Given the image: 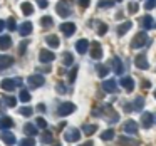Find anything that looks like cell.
Returning a JSON list of instances; mask_svg holds the SVG:
<instances>
[{
  "mask_svg": "<svg viewBox=\"0 0 156 146\" xmlns=\"http://www.w3.org/2000/svg\"><path fill=\"white\" fill-rule=\"evenodd\" d=\"M146 42H148V34H146L144 30H143V32H138V34L134 35V39L131 41V47H133V49H139V47H143Z\"/></svg>",
  "mask_w": 156,
  "mask_h": 146,
  "instance_id": "1",
  "label": "cell"
},
{
  "mask_svg": "<svg viewBox=\"0 0 156 146\" xmlns=\"http://www.w3.org/2000/svg\"><path fill=\"white\" fill-rule=\"evenodd\" d=\"M55 10H57V15H61V17H69L71 15V5L67 4V0H61V2H57V5H55Z\"/></svg>",
  "mask_w": 156,
  "mask_h": 146,
  "instance_id": "2",
  "label": "cell"
},
{
  "mask_svg": "<svg viewBox=\"0 0 156 146\" xmlns=\"http://www.w3.org/2000/svg\"><path fill=\"white\" fill-rule=\"evenodd\" d=\"M79 138H81V131H79L77 128H69L67 131L64 133V139L69 143H76L79 141Z\"/></svg>",
  "mask_w": 156,
  "mask_h": 146,
  "instance_id": "3",
  "label": "cell"
},
{
  "mask_svg": "<svg viewBox=\"0 0 156 146\" xmlns=\"http://www.w3.org/2000/svg\"><path fill=\"white\" fill-rule=\"evenodd\" d=\"M44 77H42L41 74H35V76H29V79H27V84H29V87L30 89H37V87H41V86H44Z\"/></svg>",
  "mask_w": 156,
  "mask_h": 146,
  "instance_id": "4",
  "label": "cell"
},
{
  "mask_svg": "<svg viewBox=\"0 0 156 146\" xmlns=\"http://www.w3.org/2000/svg\"><path fill=\"white\" fill-rule=\"evenodd\" d=\"M74 111H76V104H72V102H62L57 109V114L59 116H69Z\"/></svg>",
  "mask_w": 156,
  "mask_h": 146,
  "instance_id": "5",
  "label": "cell"
},
{
  "mask_svg": "<svg viewBox=\"0 0 156 146\" xmlns=\"http://www.w3.org/2000/svg\"><path fill=\"white\" fill-rule=\"evenodd\" d=\"M0 139H2L7 146H14L15 141H17V138H15L10 131H7V129H2V133H0Z\"/></svg>",
  "mask_w": 156,
  "mask_h": 146,
  "instance_id": "6",
  "label": "cell"
},
{
  "mask_svg": "<svg viewBox=\"0 0 156 146\" xmlns=\"http://www.w3.org/2000/svg\"><path fill=\"white\" fill-rule=\"evenodd\" d=\"M61 32L66 37H71L76 32V24H72V22H64V24H61Z\"/></svg>",
  "mask_w": 156,
  "mask_h": 146,
  "instance_id": "7",
  "label": "cell"
},
{
  "mask_svg": "<svg viewBox=\"0 0 156 146\" xmlns=\"http://www.w3.org/2000/svg\"><path fill=\"white\" fill-rule=\"evenodd\" d=\"M91 57L96 59V61L102 57V47H101L99 42H92L91 44Z\"/></svg>",
  "mask_w": 156,
  "mask_h": 146,
  "instance_id": "8",
  "label": "cell"
},
{
  "mask_svg": "<svg viewBox=\"0 0 156 146\" xmlns=\"http://www.w3.org/2000/svg\"><path fill=\"white\" fill-rule=\"evenodd\" d=\"M153 121H154V118H153L151 112H143L141 114V124L144 129H149L153 126Z\"/></svg>",
  "mask_w": 156,
  "mask_h": 146,
  "instance_id": "9",
  "label": "cell"
},
{
  "mask_svg": "<svg viewBox=\"0 0 156 146\" xmlns=\"http://www.w3.org/2000/svg\"><path fill=\"white\" fill-rule=\"evenodd\" d=\"M102 89H104L106 92H116L118 91V82H116L114 79H106V81L102 82Z\"/></svg>",
  "mask_w": 156,
  "mask_h": 146,
  "instance_id": "10",
  "label": "cell"
},
{
  "mask_svg": "<svg viewBox=\"0 0 156 146\" xmlns=\"http://www.w3.org/2000/svg\"><path fill=\"white\" fill-rule=\"evenodd\" d=\"M122 129H124V133H128V134H136V133H138V124H136V121L129 119V121L124 123Z\"/></svg>",
  "mask_w": 156,
  "mask_h": 146,
  "instance_id": "11",
  "label": "cell"
},
{
  "mask_svg": "<svg viewBox=\"0 0 156 146\" xmlns=\"http://www.w3.org/2000/svg\"><path fill=\"white\" fill-rule=\"evenodd\" d=\"M54 59H55L54 52L45 51V49H42V51H41V54H39V61H41V62H52Z\"/></svg>",
  "mask_w": 156,
  "mask_h": 146,
  "instance_id": "12",
  "label": "cell"
},
{
  "mask_svg": "<svg viewBox=\"0 0 156 146\" xmlns=\"http://www.w3.org/2000/svg\"><path fill=\"white\" fill-rule=\"evenodd\" d=\"M0 87L4 89V91H7V92L14 91V89L17 87V84H15V79H4V81L0 82Z\"/></svg>",
  "mask_w": 156,
  "mask_h": 146,
  "instance_id": "13",
  "label": "cell"
},
{
  "mask_svg": "<svg viewBox=\"0 0 156 146\" xmlns=\"http://www.w3.org/2000/svg\"><path fill=\"white\" fill-rule=\"evenodd\" d=\"M89 49V41H86V39H81V41L76 42V51L79 52V54H86Z\"/></svg>",
  "mask_w": 156,
  "mask_h": 146,
  "instance_id": "14",
  "label": "cell"
},
{
  "mask_svg": "<svg viewBox=\"0 0 156 146\" xmlns=\"http://www.w3.org/2000/svg\"><path fill=\"white\" fill-rule=\"evenodd\" d=\"M134 64H136V67L138 69H148V59H146V55L144 54H139V55H136V61H134Z\"/></svg>",
  "mask_w": 156,
  "mask_h": 146,
  "instance_id": "15",
  "label": "cell"
},
{
  "mask_svg": "<svg viewBox=\"0 0 156 146\" xmlns=\"http://www.w3.org/2000/svg\"><path fill=\"white\" fill-rule=\"evenodd\" d=\"M10 47H12L10 35H0V51H7Z\"/></svg>",
  "mask_w": 156,
  "mask_h": 146,
  "instance_id": "16",
  "label": "cell"
},
{
  "mask_svg": "<svg viewBox=\"0 0 156 146\" xmlns=\"http://www.w3.org/2000/svg\"><path fill=\"white\" fill-rule=\"evenodd\" d=\"M121 86L126 91H133V89H134V79H133L131 76H126V77L121 79Z\"/></svg>",
  "mask_w": 156,
  "mask_h": 146,
  "instance_id": "17",
  "label": "cell"
},
{
  "mask_svg": "<svg viewBox=\"0 0 156 146\" xmlns=\"http://www.w3.org/2000/svg\"><path fill=\"white\" fill-rule=\"evenodd\" d=\"M32 24L30 22H24V24H20V27H19V34L22 35V37H27L29 34L32 32Z\"/></svg>",
  "mask_w": 156,
  "mask_h": 146,
  "instance_id": "18",
  "label": "cell"
},
{
  "mask_svg": "<svg viewBox=\"0 0 156 146\" xmlns=\"http://www.w3.org/2000/svg\"><path fill=\"white\" fill-rule=\"evenodd\" d=\"M141 27L144 29V30H149V29L154 27V20H153L151 15H144V17L141 19Z\"/></svg>",
  "mask_w": 156,
  "mask_h": 146,
  "instance_id": "19",
  "label": "cell"
},
{
  "mask_svg": "<svg viewBox=\"0 0 156 146\" xmlns=\"http://www.w3.org/2000/svg\"><path fill=\"white\" fill-rule=\"evenodd\" d=\"M45 42H47V45H49V47H52V49H57L59 45H61L59 37H57V35H54V34L47 35V37H45Z\"/></svg>",
  "mask_w": 156,
  "mask_h": 146,
  "instance_id": "20",
  "label": "cell"
},
{
  "mask_svg": "<svg viewBox=\"0 0 156 146\" xmlns=\"http://www.w3.org/2000/svg\"><path fill=\"white\" fill-rule=\"evenodd\" d=\"M14 64V57L12 55H0V69H7Z\"/></svg>",
  "mask_w": 156,
  "mask_h": 146,
  "instance_id": "21",
  "label": "cell"
},
{
  "mask_svg": "<svg viewBox=\"0 0 156 146\" xmlns=\"http://www.w3.org/2000/svg\"><path fill=\"white\" fill-rule=\"evenodd\" d=\"M14 126V119L9 116H2L0 118V129H10Z\"/></svg>",
  "mask_w": 156,
  "mask_h": 146,
  "instance_id": "22",
  "label": "cell"
},
{
  "mask_svg": "<svg viewBox=\"0 0 156 146\" xmlns=\"http://www.w3.org/2000/svg\"><path fill=\"white\" fill-rule=\"evenodd\" d=\"M118 143L121 146H138L139 143L138 141H134V139H131V138H126V136H119L118 138Z\"/></svg>",
  "mask_w": 156,
  "mask_h": 146,
  "instance_id": "23",
  "label": "cell"
},
{
  "mask_svg": "<svg viewBox=\"0 0 156 146\" xmlns=\"http://www.w3.org/2000/svg\"><path fill=\"white\" fill-rule=\"evenodd\" d=\"M111 66H112V71H114L116 74H122V62L119 61L118 57L111 59Z\"/></svg>",
  "mask_w": 156,
  "mask_h": 146,
  "instance_id": "24",
  "label": "cell"
},
{
  "mask_svg": "<svg viewBox=\"0 0 156 146\" xmlns=\"http://www.w3.org/2000/svg\"><path fill=\"white\" fill-rule=\"evenodd\" d=\"M133 27V22H124V24H121V25H119V27H118V30H116V32H118V35H119V37H122V35H124L126 34V32H128L129 30V29H131Z\"/></svg>",
  "mask_w": 156,
  "mask_h": 146,
  "instance_id": "25",
  "label": "cell"
},
{
  "mask_svg": "<svg viewBox=\"0 0 156 146\" xmlns=\"http://www.w3.org/2000/svg\"><path fill=\"white\" fill-rule=\"evenodd\" d=\"M20 9H22V14L24 15H32L34 14V5H32L30 2H24V4L20 5Z\"/></svg>",
  "mask_w": 156,
  "mask_h": 146,
  "instance_id": "26",
  "label": "cell"
},
{
  "mask_svg": "<svg viewBox=\"0 0 156 146\" xmlns=\"http://www.w3.org/2000/svg\"><path fill=\"white\" fill-rule=\"evenodd\" d=\"M41 141L44 143V144H51V143H54V136H52L51 131H44L41 136Z\"/></svg>",
  "mask_w": 156,
  "mask_h": 146,
  "instance_id": "27",
  "label": "cell"
},
{
  "mask_svg": "<svg viewBox=\"0 0 156 146\" xmlns=\"http://www.w3.org/2000/svg\"><path fill=\"white\" fill-rule=\"evenodd\" d=\"M96 131H98V126H96V124H84V126H82V133H84L86 136L94 134Z\"/></svg>",
  "mask_w": 156,
  "mask_h": 146,
  "instance_id": "28",
  "label": "cell"
},
{
  "mask_svg": "<svg viewBox=\"0 0 156 146\" xmlns=\"http://www.w3.org/2000/svg\"><path fill=\"white\" fill-rule=\"evenodd\" d=\"M24 133L27 136H35L37 134V128H35L34 124H30V123H27V124L24 126Z\"/></svg>",
  "mask_w": 156,
  "mask_h": 146,
  "instance_id": "29",
  "label": "cell"
},
{
  "mask_svg": "<svg viewBox=\"0 0 156 146\" xmlns=\"http://www.w3.org/2000/svg\"><path fill=\"white\" fill-rule=\"evenodd\" d=\"M72 62H74V55H72L71 52H64V54H62V64H64V66H71Z\"/></svg>",
  "mask_w": 156,
  "mask_h": 146,
  "instance_id": "30",
  "label": "cell"
},
{
  "mask_svg": "<svg viewBox=\"0 0 156 146\" xmlns=\"http://www.w3.org/2000/svg\"><path fill=\"white\" fill-rule=\"evenodd\" d=\"M41 25L44 29H51L52 25H54V20H52V17H47V15H45V17L41 19Z\"/></svg>",
  "mask_w": 156,
  "mask_h": 146,
  "instance_id": "31",
  "label": "cell"
},
{
  "mask_svg": "<svg viewBox=\"0 0 156 146\" xmlns=\"http://www.w3.org/2000/svg\"><path fill=\"white\" fill-rule=\"evenodd\" d=\"M112 138H114V129H106L101 134V139H104V141H111Z\"/></svg>",
  "mask_w": 156,
  "mask_h": 146,
  "instance_id": "32",
  "label": "cell"
},
{
  "mask_svg": "<svg viewBox=\"0 0 156 146\" xmlns=\"http://www.w3.org/2000/svg\"><path fill=\"white\" fill-rule=\"evenodd\" d=\"M96 69H98V76H99V77H106V76H108V72H109L108 66H102V64H99Z\"/></svg>",
  "mask_w": 156,
  "mask_h": 146,
  "instance_id": "33",
  "label": "cell"
},
{
  "mask_svg": "<svg viewBox=\"0 0 156 146\" xmlns=\"http://www.w3.org/2000/svg\"><path fill=\"white\" fill-rule=\"evenodd\" d=\"M30 98H32V96L29 94V91H27V89H22V91H20V94H19V99H20L22 102H29V101H30Z\"/></svg>",
  "mask_w": 156,
  "mask_h": 146,
  "instance_id": "34",
  "label": "cell"
},
{
  "mask_svg": "<svg viewBox=\"0 0 156 146\" xmlns=\"http://www.w3.org/2000/svg\"><path fill=\"white\" fill-rule=\"evenodd\" d=\"M19 112H20L22 116H25V118H30L32 112H34V109L27 108V106H22V108H19Z\"/></svg>",
  "mask_w": 156,
  "mask_h": 146,
  "instance_id": "35",
  "label": "cell"
},
{
  "mask_svg": "<svg viewBox=\"0 0 156 146\" xmlns=\"http://www.w3.org/2000/svg\"><path fill=\"white\" fill-rule=\"evenodd\" d=\"M143 106H144V98H141V96H139V98L134 101L133 108H134V111H141V109H143Z\"/></svg>",
  "mask_w": 156,
  "mask_h": 146,
  "instance_id": "36",
  "label": "cell"
},
{
  "mask_svg": "<svg viewBox=\"0 0 156 146\" xmlns=\"http://www.w3.org/2000/svg\"><path fill=\"white\" fill-rule=\"evenodd\" d=\"M4 99H5V104H7L9 108H14V106L17 104V99H15L14 96H5Z\"/></svg>",
  "mask_w": 156,
  "mask_h": 146,
  "instance_id": "37",
  "label": "cell"
},
{
  "mask_svg": "<svg viewBox=\"0 0 156 146\" xmlns=\"http://www.w3.org/2000/svg\"><path fill=\"white\" fill-rule=\"evenodd\" d=\"M19 146H35V139L29 136V138L22 139V141H20V144H19Z\"/></svg>",
  "mask_w": 156,
  "mask_h": 146,
  "instance_id": "38",
  "label": "cell"
},
{
  "mask_svg": "<svg viewBox=\"0 0 156 146\" xmlns=\"http://www.w3.org/2000/svg\"><path fill=\"white\" fill-rule=\"evenodd\" d=\"M114 5V2H111V0H101L98 4V7L99 9H109V7H112Z\"/></svg>",
  "mask_w": 156,
  "mask_h": 146,
  "instance_id": "39",
  "label": "cell"
},
{
  "mask_svg": "<svg viewBox=\"0 0 156 146\" xmlns=\"http://www.w3.org/2000/svg\"><path fill=\"white\" fill-rule=\"evenodd\" d=\"M5 27H9V30H17V25H15V19L10 17L7 22H5Z\"/></svg>",
  "mask_w": 156,
  "mask_h": 146,
  "instance_id": "40",
  "label": "cell"
},
{
  "mask_svg": "<svg viewBox=\"0 0 156 146\" xmlns=\"http://www.w3.org/2000/svg\"><path fill=\"white\" fill-rule=\"evenodd\" d=\"M35 124H37V128H41V129L47 128V121H45L44 118H37V119H35Z\"/></svg>",
  "mask_w": 156,
  "mask_h": 146,
  "instance_id": "41",
  "label": "cell"
},
{
  "mask_svg": "<svg viewBox=\"0 0 156 146\" xmlns=\"http://www.w3.org/2000/svg\"><path fill=\"white\" fill-rule=\"evenodd\" d=\"M99 30H98V34L99 35H104L106 34V32H108V25H106V24H102V22H99Z\"/></svg>",
  "mask_w": 156,
  "mask_h": 146,
  "instance_id": "42",
  "label": "cell"
},
{
  "mask_svg": "<svg viewBox=\"0 0 156 146\" xmlns=\"http://www.w3.org/2000/svg\"><path fill=\"white\" fill-rule=\"evenodd\" d=\"M128 12H129V14H136V12H138V4L131 2V4L128 5Z\"/></svg>",
  "mask_w": 156,
  "mask_h": 146,
  "instance_id": "43",
  "label": "cell"
},
{
  "mask_svg": "<svg viewBox=\"0 0 156 146\" xmlns=\"http://www.w3.org/2000/svg\"><path fill=\"white\" fill-rule=\"evenodd\" d=\"M76 76H77V67H72V71L69 72V82H74Z\"/></svg>",
  "mask_w": 156,
  "mask_h": 146,
  "instance_id": "44",
  "label": "cell"
},
{
  "mask_svg": "<svg viewBox=\"0 0 156 146\" xmlns=\"http://www.w3.org/2000/svg\"><path fill=\"white\" fill-rule=\"evenodd\" d=\"M154 5H156V0H146L144 9L146 10H151V9H154Z\"/></svg>",
  "mask_w": 156,
  "mask_h": 146,
  "instance_id": "45",
  "label": "cell"
},
{
  "mask_svg": "<svg viewBox=\"0 0 156 146\" xmlns=\"http://www.w3.org/2000/svg\"><path fill=\"white\" fill-rule=\"evenodd\" d=\"M77 2H79V5H81L82 9H87L89 4H91V0H77Z\"/></svg>",
  "mask_w": 156,
  "mask_h": 146,
  "instance_id": "46",
  "label": "cell"
},
{
  "mask_svg": "<svg viewBox=\"0 0 156 146\" xmlns=\"http://www.w3.org/2000/svg\"><path fill=\"white\" fill-rule=\"evenodd\" d=\"M25 47H27V41H24V42L20 44V51H19V54H20V55L25 54Z\"/></svg>",
  "mask_w": 156,
  "mask_h": 146,
  "instance_id": "47",
  "label": "cell"
},
{
  "mask_svg": "<svg viewBox=\"0 0 156 146\" xmlns=\"http://www.w3.org/2000/svg\"><path fill=\"white\" fill-rule=\"evenodd\" d=\"M37 4H39V7L41 9H47V0H37Z\"/></svg>",
  "mask_w": 156,
  "mask_h": 146,
  "instance_id": "48",
  "label": "cell"
},
{
  "mask_svg": "<svg viewBox=\"0 0 156 146\" xmlns=\"http://www.w3.org/2000/svg\"><path fill=\"white\" fill-rule=\"evenodd\" d=\"M141 87H143V89H149V87H151V82H149V81H143Z\"/></svg>",
  "mask_w": 156,
  "mask_h": 146,
  "instance_id": "49",
  "label": "cell"
},
{
  "mask_svg": "<svg viewBox=\"0 0 156 146\" xmlns=\"http://www.w3.org/2000/svg\"><path fill=\"white\" fill-rule=\"evenodd\" d=\"M57 91H59V92H66V86L59 82V84H57Z\"/></svg>",
  "mask_w": 156,
  "mask_h": 146,
  "instance_id": "50",
  "label": "cell"
},
{
  "mask_svg": "<svg viewBox=\"0 0 156 146\" xmlns=\"http://www.w3.org/2000/svg\"><path fill=\"white\" fill-rule=\"evenodd\" d=\"M37 111H42V112H44V111H45V106H44V104H39V106H37Z\"/></svg>",
  "mask_w": 156,
  "mask_h": 146,
  "instance_id": "51",
  "label": "cell"
},
{
  "mask_svg": "<svg viewBox=\"0 0 156 146\" xmlns=\"http://www.w3.org/2000/svg\"><path fill=\"white\" fill-rule=\"evenodd\" d=\"M4 29H5V22H4V20H0V32L4 30Z\"/></svg>",
  "mask_w": 156,
  "mask_h": 146,
  "instance_id": "52",
  "label": "cell"
},
{
  "mask_svg": "<svg viewBox=\"0 0 156 146\" xmlns=\"http://www.w3.org/2000/svg\"><path fill=\"white\" fill-rule=\"evenodd\" d=\"M81 146H94V143H92V141H86L84 144H81Z\"/></svg>",
  "mask_w": 156,
  "mask_h": 146,
  "instance_id": "53",
  "label": "cell"
},
{
  "mask_svg": "<svg viewBox=\"0 0 156 146\" xmlns=\"http://www.w3.org/2000/svg\"><path fill=\"white\" fill-rule=\"evenodd\" d=\"M154 98H156V91H154Z\"/></svg>",
  "mask_w": 156,
  "mask_h": 146,
  "instance_id": "54",
  "label": "cell"
},
{
  "mask_svg": "<svg viewBox=\"0 0 156 146\" xmlns=\"http://www.w3.org/2000/svg\"><path fill=\"white\" fill-rule=\"evenodd\" d=\"M118 2H121V0H118Z\"/></svg>",
  "mask_w": 156,
  "mask_h": 146,
  "instance_id": "55",
  "label": "cell"
}]
</instances>
